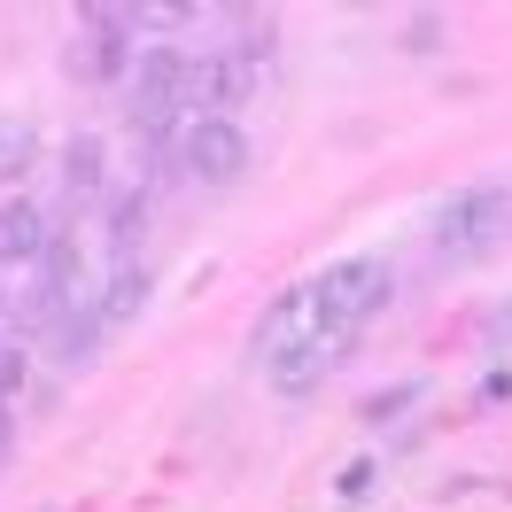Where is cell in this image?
<instances>
[{"mask_svg":"<svg viewBox=\"0 0 512 512\" xmlns=\"http://www.w3.org/2000/svg\"><path fill=\"white\" fill-rule=\"evenodd\" d=\"M311 288V342L272 373L280 396H303V388H319L342 357L365 342V326L388 311V295H396V272H388V256H334L319 280H303Z\"/></svg>","mask_w":512,"mask_h":512,"instance_id":"1","label":"cell"},{"mask_svg":"<svg viewBox=\"0 0 512 512\" xmlns=\"http://www.w3.org/2000/svg\"><path fill=\"white\" fill-rule=\"evenodd\" d=\"M435 264H474L512 233V179H474V187H450L435 202Z\"/></svg>","mask_w":512,"mask_h":512,"instance_id":"2","label":"cell"},{"mask_svg":"<svg viewBox=\"0 0 512 512\" xmlns=\"http://www.w3.org/2000/svg\"><path fill=\"white\" fill-rule=\"evenodd\" d=\"M187 70H194V47H140V70H132V125H140V140H163L171 125L187 132Z\"/></svg>","mask_w":512,"mask_h":512,"instance_id":"3","label":"cell"},{"mask_svg":"<svg viewBox=\"0 0 512 512\" xmlns=\"http://www.w3.org/2000/svg\"><path fill=\"white\" fill-rule=\"evenodd\" d=\"M78 32H86V47L70 55V70L78 78H101V86H117L125 78L132 86V70H140V24H132V8H78Z\"/></svg>","mask_w":512,"mask_h":512,"instance_id":"4","label":"cell"},{"mask_svg":"<svg viewBox=\"0 0 512 512\" xmlns=\"http://www.w3.org/2000/svg\"><path fill=\"white\" fill-rule=\"evenodd\" d=\"M179 171L202 179V187H233L249 171V132L233 125V117H194L179 132Z\"/></svg>","mask_w":512,"mask_h":512,"instance_id":"5","label":"cell"},{"mask_svg":"<svg viewBox=\"0 0 512 512\" xmlns=\"http://www.w3.org/2000/svg\"><path fill=\"white\" fill-rule=\"evenodd\" d=\"M47 241H55V218L39 210L32 194H8V202H0V264H16V272H39Z\"/></svg>","mask_w":512,"mask_h":512,"instance_id":"6","label":"cell"},{"mask_svg":"<svg viewBox=\"0 0 512 512\" xmlns=\"http://www.w3.org/2000/svg\"><path fill=\"white\" fill-rule=\"evenodd\" d=\"M101 194H109V140L101 132H70L63 140V210L78 218Z\"/></svg>","mask_w":512,"mask_h":512,"instance_id":"7","label":"cell"},{"mask_svg":"<svg viewBox=\"0 0 512 512\" xmlns=\"http://www.w3.org/2000/svg\"><path fill=\"white\" fill-rule=\"evenodd\" d=\"M101 334H109V319H101V303H70L63 319L47 326V357H55L63 373H78V365H94Z\"/></svg>","mask_w":512,"mask_h":512,"instance_id":"8","label":"cell"},{"mask_svg":"<svg viewBox=\"0 0 512 512\" xmlns=\"http://www.w3.org/2000/svg\"><path fill=\"white\" fill-rule=\"evenodd\" d=\"M140 233H148V187L109 194V256L117 264H140Z\"/></svg>","mask_w":512,"mask_h":512,"instance_id":"9","label":"cell"},{"mask_svg":"<svg viewBox=\"0 0 512 512\" xmlns=\"http://www.w3.org/2000/svg\"><path fill=\"white\" fill-rule=\"evenodd\" d=\"M140 303H148V264H117V272H109V295H101L109 334H117L125 319H140Z\"/></svg>","mask_w":512,"mask_h":512,"instance_id":"10","label":"cell"},{"mask_svg":"<svg viewBox=\"0 0 512 512\" xmlns=\"http://www.w3.org/2000/svg\"><path fill=\"white\" fill-rule=\"evenodd\" d=\"M32 163H39V132L24 117H0V187H16Z\"/></svg>","mask_w":512,"mask_h":512,"instance_id":"11","label":"cell"},{"mask_svg":"<svg viewBox=\"0 0 512 512\" xmlns=\"http://www.w3.org/2000/svg\"><path fill=\"white\" fill-rule=\"evenodd\" d=\"M419 396H427V381H396V388H373V396L357 404V419H365V427H388V419H404V412H412Z\"/></svg>","mask_w":512,"mask_h":512,"instance_id":"12","label":"cell"},{"mask_svg":"<svg viewBox=\"0 0 512 512\" xmlns=\"http://www.w3.org/2000/svg\"><path fill=\"white\" fill-rule=\"evenodd\" d=\"M481 342H489V350H512V295H505V311L481 326Z\"/></svg>","mask_w":512,"mask_h":512,"instance_id":"13","label":"cell"},{"mask_svg":"<svg viewBox=\"0 0 512 512\" xmlns=\"http://www.w3.org/2000/svg\"><path fill=\"white\" fill-rule=\"evenodd\" d=\"M365 481H373V458H357L350 474H342V497H365Z\"/></svg>","mask_w":512,"mask_h":512,"instance_id":"14","label":"cell"},{"mask_svg":"<svg viewBox=\"0 0 512 512\" xmlns=\"http://www.w3.org/2000/svg\"><path fill=\"white\" fill-rule=\"evenodd\" d=\"M8 450H16V412L0 404V466H8Z\"/></svg>","mask_w":512,"mask_h":512,"instance_id":"15","label":"cell"},{"mask_svg":"<svg viewBox=\"0 0 512 512\" xmlns=\"http://www.w3.org/2000/svg\"><path fill=\"white\" fill-rule=\"evenodd\" d=\"M0 319H8V295H0Z\"/></svg>","mask_w":512,"mask_h":512,"instance_id":"16","label":"cell"}]
</instances>
